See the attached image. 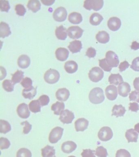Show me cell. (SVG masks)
I'll return each mask as SVG.
<instances>
[{
  "label": "cell",
  "mask_w": 139,
  "mask_h": 157,
  "mask_svg": "<svg viewBox=\"0 0 139 157\" xmlns=\"http://www.w3.org/2000/svg\"><path fill=\"white\" fill-rule=\"evenodd\" d=\"M106 61L108 65L112 67H118L119 60L118 55L112 51H108L106 54Z\"/></svg>",
  "instance_id": "obj_7"
},
{
  "label": "cell",
  "mask_w": 139,
  "mask_h": 157,
  "mask_svg": "<svg viewBox=\"0 0 139 157\" xmlns=\"http://www.w3.org/2000/svg\"><path fill=\"white\" fill-rule=\"evenodd\" d=\"M125 137L127 140L128 143L137 142L138 138V134L135 132L134 129H129L126 132Z\"/></svg>",
  "instance_id": "obj_22"
},
{
  "label": "cell",
  "mask_w": 139,
  "mask_h": 157,
  "mask_svg": "<svg viewBox=\"0 0 139 157\" xmlns=\"http://www.w3.org/2000/svg\"><path fill=\"white\" fill-rule=\"evenodd\" d=\"M0 8L2 12H9L10 6L9 1H0Z\"/></svg>",
  "instance_id": "obj_44"
},
{
  "label": "cell",
  "mask_w": 139,
  "mask_h": 157,
  "mask_svg": "<svg viewBox=\"0 0 139 157\" xmlns=\"http://www.w3.org/2000/svg\"><path fill=\"white\" fill-rule=\"evenodd\" d=\"M89 98L90 101L93 104H98L103 102L105 99L103 90L99 87L93 88L90 92Z\"/></svg>",
  "instance_id": "obj_1"
},
{
  "label": "cell",
  "mask_w": 139,
  "mask_h": 157,
  "mask_svg": "<svg viewBox=\"0 0 139 157\" xmlns=\"http://www.w3.org/2000/svg\"><path fill=\"white\" fill-rule=\"evenodd\" d=\"M21 125H24V130H23V133L25 134H27L30 132L31 128H32V125L31 124L27 121H24L21 123Z\"/></svg>",
  "instance_id": "obj_47"
},
{
  "label": "cell",
  "mask_w": 139,
  "mask_h": 157,
  "mask_svg": "<svg viewBox=\"0 0 139 157\" xmlns=\"http://www.w3.org/2000/svg\"><path fill=\"white\" fill-rule=\"evenodd\" d=\"M64 68L68 73H75L78 70V64L74 61H68L64 64Z\"/></svg>",
  "instance_id": "obj_23"
},
{
  "label": "cell",
  "mask_w": 139,
  "mask_h": 157,
  "mask_svg": "<svg viewBox=\"0 0 139 157\" xmlns=\"http://www.w3.org/2000/svg\"><path fill=\"white\" fill-rule=\"evenodd\" d=\"M134 130L139 133V123H137L134 126Z\"/></svg>",
  "instance_id": "obj_58"
},
{
  "label": "cell",
  "mask_w": 139,
  "mask_h": 157,
  "mask_svg": "<svg viewBox=\"0 0 139 157\" xmlns=\"http://www.w3.org/2000/svg\"><path fill=\"white\" fill-rule=\"evenodd\" d=\"M10 146V142L9 140L5 137L0 138V148L2 150L8 149Z\"/></svg>",
  "instance_id": "obj_42"
},
{
  "label": "cell",
  "mask_w": 139,
  "mask_h": 157,
  "mask_svg": "<svg viewBox=\"0 0 139 157\" xmlns=\"http://www.w3.org/2000/svg\"><path fill=\"white\" fill-rule=\"evenodd\" d=\"M126 110L123 105H114L112 110V116H115L117 117L124 116Z\"/></svg>",
  "instance_id": "obj_27"
},
{
  "label": "cell",
  "mask_w": 139,
  "mask_h": 157,
  "mask_svg": "<svg viewBox=\"0 0 139 157\" xmlns=\"http://www.w3.org/2000/svg\"><path fill=\"white\" fill-rule=\"evenodd\" d=\"M68 12L64 7H60L56 9L53 12V16L54 19L57 21L63 22L66 19Z\"/></svg>",
  "instance_id": "obj_8"
},
{
  "label": "cell",
  "mask_w": 139,
  "mask_h": 157,
  "mask_svg": "<svg viewBox=\"0 0 139 157\" xmlns=\"http://www.w3.org/2000/svg\"><path fill=\"white\" fill-rule=\"evenodd\" d=\"M37 93L36 88L33 86L30 89L23 90L22 95L25 99H31L34 98Z\"/></svg>",
  "instance_id": "obj_30"
},
{
  "label": "cell",
  "mask_w": 139,
  "mask_h": 157,
  "mask_svg": "<svg viewBox=\"0 0 139 157\" xmlns=\"http://www.w3.org/2000/svg\"><path fill=\"white\" fill-rule=\"evenodd\" d=\"M118 94L124 98L127 97L131 90L130 85L126 82H123L118 86Z\"/></svg>",
  "instance_id": "obj_14"
},
{
  "label": "cell",
  "mask_w": 139,
  "mask_h": 157,
  "mask_svg": "<svg viewBox=\"0 0 139 157\" xmlns=\"http://www.w3.org/2000/svg\"><path fill=\"white\" fill-rule=\"evenodd\" d=\"M130 106L129 107V110L134 112H137L139 110V105L136 102L130 103Z\"/></svg>",
  "instance_id": "obj_53"
},
{
  "label": "cell",
  "mask_w": 139,
  "mask_h": 157,
  "mask_svg": "<svg viewBox=\"0 0 139 157\" xmlns=\"http://www.w3.org/2000/svg\"><path fill=\"white\" fill-rule=\"evenodd\" d=\"M11 31L9 25L5 22H2L0 24V36L5 38L11 34Z\"/></svg>",
  "instance_id": "obj_20"
},
{
  "label": "cell",
  "mask_w": 139,
  "mask_h": 157,
  "mask_svg": "<svg viewBox=\"0 0 139 157\" xmlns=\"http://www.w3.org/2000/svg\"><path fill=\"white\" fill-rule=\"evenodd\" d=\"M99 66L106 72H111L112 70V67H110L107 63L106 61V58L102 59L99 60Z\"/></svg>",
  "instance_id": "obj_41"
},
{
  "label": "cell",
  "mask_w": 139,
  "mask_h": 157,
  "mask_svg": "<svg viewBox=\"0 0 139 157\" xmlns=\"http://www.w3.org/2000/svg\"><path fill=\"white\" fill-rule=\"evenodd\" d=\"M95 152V151L90 149H84L81 155L82 157H96Z\"/></svg>",
  "instance_id": "obj_48"
},
{
  "label": "cell",
  "mask_w": 139,
  "mask_h": 157,
  "mask_svg": "<svg viewBox=\"0 0 139 157\" xmlns=\"http://www.w3.org/2000/svg\"><path fill=\"white\" fill-rule=\"evenodd\" d=\"M17 112L19 117L22 119H27L30 115L28 105L25 103H22L18 105Z\"/></svg>",
  "instance_id": "obj_11"
},
{
  "label": "cell",
  "mask_w": 139,
  "mask_h": 157,
  "mask_svg": "<svg viewBox=\"0 0 139 157\" xmlns=\"http://www.w3.org/2000/svg\"><path fill=\"white\" fill-rule=\"evenodd\" d=\"M41 154L42 157H53L55 154V150L54 147L47 145L41 149Z\"/></svg>",
  "instance_id": "obj_32"
},
{
  "label": "cell",
  "mask_w": 139,
  "mask_h": 157,
  "mask_svg": "<svg viewBox=\"0 0 139 157\" xmlns=\"http://www.w3.org/2000/svg\"><path fill=\"white\" fill-rule=\"evenodd\" d=\"M30 111L34 113H37L41 111V105L38 100H33L29 104Z\"/></svg>",
  "instance_id": "obj_35"
},
{
  "label": "cell",
  "mask_w": 139,
  "mask_h": 157,
  "mask_svg": "<svg viewBox=\"0 0 139 157\" xmlns=\"http://www.w3.org/2000/svg\"><path fill=\"white\" fill-rule=\"evenodd\" d=\"M130 67L134 71L139 72V57L135 58L134 59Z\"/></svg>",
  "instance_id": "obj_49"
},
{
  "label": "cell",
  "mask_w": 139,
  "mask_h": 157,
  "mask_svg": "<svg viewBox=\"0 0 139 157\" xmlns=\"http://www.w3.org/2000/svg\"><path fill=\"white\" fill-rule=\"evenodd\" d=\"M89 122L87 120L81 118L78 119L75 122V127L77 132L84 131L87 128Z\"/></svg>",
  "instance_id": "obj_15"
},
{
  "label": "cell",
  "mask_w": 139,
  "mask_h": 157,
  "mask_svg": "<svg viewBox=\"0 0 139 157\" xmlns=\"http://www.w3.org/2000/svg\"><path fill=\"white\" fill-rule=\"evenodd\" d=\"M68 48L73 53H76L80 52L82 48V44L80 40H74L71 42Z\"/></svg>",
  "instance_id": "obj_21"
},
{
  "label": "cell",
  "mask_w": 139,
  "mask_h": 157,
  "mask_svg": "<svg viewBox=\"0 0 139 157\" xmlns=\"http://www.w3.org/2000/svg\"><path fill=\"white\" fill-rule=\"evenodd\" d=\"M16 157H32V154L27 148H21L18 151Z\"/></svg>",
  "instance_id": "obj_38"
},
{
  "label": "cell",
  "mask_w": 139,
  "mask_h": 157,
  "mask_svg": "<svg viewBox=\"0 0 139 157\" xmlns=\"http://www.w3.org/2000/svg\"><path fill=\"white\" fill-rule=\"evenodd\" d=\"M103 19V17L100 13H94L90 17V23L92 25L97 26L99 25Z\"/></svg>",
  "instance_id": "obj_33"
},
{
  "label": "cell",
  "mask_w": 139,
  "mask_h": 157,
  "mask_svg": "<svg viewBox=\"0 0 139 157\" xmlns=\"http://www.w3.org/2000/svg\"><path fill=\"white\" fill-rule=\"evenodd\" d=\"M74 118V113L66 109L61 113L59 120L63 124H69L72 122Z\"/></svg>",
  "instance_id": "obj_10"
},
{
  "label": "cell",
  "mask_w": 139,
  "mask_h": 157,
  "mask_svg": "<svg viewBox=\"0 0 139 157\" xmlns=\"http://www.w3.org/2000/svg\"><path fill=\"white\" fill-rule=\"evenodd\" d=\"M106 97L108 100L113 101L115 100L118 96V91L117 87L114 85L108 86L105 89Z\"/></svg>",
  "instance_id": "obj_13"
},
{
  "label": "cell",
  "mask_w": 139,
  "mask_h": 157,
  "mask_svg": "<svg viewBox=\"0 0 139 157\" xmlns=\"http://www.w3.org/2000/svg\"><path fill=\"white\" fill-rule=\"evenodd\" d=\"M134 86L135 89L139 92V77H136L134 80Z\"/></svg>",
  "instance_id": "obj_54"
},
{
  "label": "cell",
  "mask_w": 139,
  "mask_h": 157,
  "mask_svg": "<svg viewBox=\"0 0 139 157\" xmlns=\"http://www.w3.org/2000/svg\"><path fill=\"white\" fill-rule=\"evenodd\" d=\"M68 20L72 24H79L82 21V16L78 12H72L68 17Z\"/></svg>",
  "instance_id": "obj_26"
},
{
  "label": "cell",
  "mask_w": 139,
  "mask_h": 157,
  "mask_svg": "<svg viewBox=\"0 0 139 157\" xmlns=\"http://www.w3.org/2000/svg\"><path fill=\"white\" fill-rule=\"evenodd\" d=\"M121 25V21L117 17H111L107 22L108 28L113 31L118 30L120 28Z\"/></svg>",
  "instance_id": "obj_12"
},
{
  "label": "cell",
  "mask_w": 139,
  "mask_h": 157,
  "mask_svg": "<svg viewBox=\"0 0 139 157\" xmlns=\"http://www.w3.org/2000/svg\"><path fill=\"white\" fill-rule=\"evenodd\" d=\"M6 75V71L4 67L1 66V80H2L5 78Z\"/></svg>",
  "instance_id": "obj_56"
},
{
  "label": "cell",
  "mask_w": 139,
  "mask_h": 157,
  "mask_svg": "<svg viewBox=\"0 0 139 157\" xmlns=\"http://www.w3.org/2000/svg\"><path fill=\"white\" fill-rule=\"evenodd\" d=\"M83 29L78 26H72L68 29V36L72 39H78L82 35Z\"/></svg>",
  "instance_id": "obj_9"
},
{
  "label": "cell",
  "mask_w": 139,
  "mask_h": 157,
  "mask_svg": "<svg viewBox=\"0 0 139 157\" xmlns=\"http://www.w3.org/2000/svg\"><path fill=\"white\" fill-rule=\"evenodd\" d=\"M95 154L98 157H107L108 155L107 150L102 146L96 148Z\"/></svg>",
  "instance_id": "obj_39"
},
{
  "label": "cell",
  "mask_w": 139,
  "mask_h": 157,
  "mask_svg": "<svg viewBox=\"0 0 139 157\" xmlns=\"http://www.w3.org/2000/svg\"><path fill=\"white\" fill-rule=\"evenodd\" d=\"M16 14L20 16H24L26 12V10L24 5L18 4L15 6V8Z\"/></svg>",
  "instance_id": "obj_43"
},
{
  "label": "cell",
  "mask_w": 139,
  "mask_h": 157,
  "mask_svg": "<svg viewBox=\"0 0 139 157\" xmlns=\"http://www.w3.org/2000/svg\"><path fill=\"white\" fill-rule=\"evenodd\" d=\"M27 7L32 12L36 13L41 9V4L38 0H31L28 2Z\"/></svg>",
  "instance_id": "obj_29"
},
{
  "label": "cell",
  "mask_w": 139,
  "mask_h": 157,
  "mask_svg": "<svg viewBox=\"0 0 139 157\" xmlns=\"http://www.w3.org/2000/svg\"><path fill=\"white\" fill-rule=\"evenodd\" d=\"M103 5V0H86L84 1L83 6L88 10H93L97 11L102 8Z\"/></svg>",
  "instance_id": "obj_3"
},
{
  "label": "cell",
  "mask_w": 139,
  "mask_h": 157,
  "mask_svg": "<svg viewBox=\"0 0 139 157\" xmlns=\"http://www.w3.org/2000/svg\"><path fill=\"white\" fill-rule=\"evenodd\" d=\"M17 62L19 67L21 68L25 69L30 66L31 61L30 57L27 55H23L19 56Z\"/></svg>",
  "instance_id": "obj_19"
},
{
  "label": "cell",
  "mask_w": 139,
  "mask_h": 157,
  "mask_svg": "<svg viewBox=\"0 0 139 157\" xmlns=\"http://www.w3.org/2000/svg\"><path fill=\"white\" fill-rule=\"evenodd\" d=\"M20 84L25 89H30L33 87L32 80L29 77H25L24 78Z\"/></svg>",
  "instance_id": "obj_40"
},
{
  "label": "cell",
  "mask_w": 139,
  "mask_h": 157,
  "mask_svg": "<svg viewBox=\"0 0 139 157\" xmlns=\"http://www.w3.org/2000/svg\"><path fill=\"white\" fill-rule=\"evenodd\" d=\"M60 75L57 70L49 69L45 73V81L49 84H54L59 81Z\"/></svg>",
  "instance_id": "obj_2"
},
{
  "label": "cell",
  "mask_w": 139,
  "mask_h": 157,
  "mask_svg": "<svg viewBox=\"0 0 139 157\" xmlns=\"http://www.w3.org/2000/svg\"><path fill=\"white\" fill-rule=\"evenodd\" d=\"M113 132L112 129L108 126H104L100 130L98 133L99 139L101 141L107 142L112 139Z\"/></svg>",
  "instance_id": "obj_6"
},
{
  "label": "cell",
  "mask_w": 139,
  "mask_h": 157,
  "mask_svg": "<svg viewBox=\"0 0 139 157\" xmlns=\"http://www.w3.org/2000/svg\"><path fill=\"white\" fill-rule=\"evenodd\" d=\"M55 0H41V2L46 6H50L53 5L55 2Z\"/></svg>",
  "instance_id": "obj_55"
},
{
  "label": "cell",
  "mask_w": 139,
  "mask_h": 157,
  "mask_svg": "<svg viewBox=\"0 0 139 157\" xmlns=\"http://www.w3.org/2000/svg\"><path fill=\"white\" fill-rule=\"evenodd\" d=\"M104 72L98 67H93L89 73L90 79L93 82H98L103 78Z\"/></svg>",
  "instance_id": "obj_4"
},
{
  "label": "cell",
  "mask_w": 139,
  "mask_h": 157,
  "mask_svg": "<svg viewBox=\"0 0 139 157\" xmlns=\"http://www.w3.org/2000/svg\"><path fill=\"white\" fill-rule=\"evenodd\" d=\"M68 49L64 48H59L56 50L55 55L57 59L61 61H64L68 59L69 55Z\"/></svg>",
  "instance_id": "obj_16"
},
{
  "label": "cell",
  "mask_w": 139,
  "mask_h": 157,
  "mask_svg": "<svg viewBox=\"0 0 139 157\" xmlns=\"http://www.w3.org/2000/svg\"><path fill=\"white\" fill-rule=\"evenodd\" d=\"M70 96L69 91L66 88L59 89L56 93L57 99L60 101H67Z\"/></svg>",
  "instance_id": "obj_17"
},
{
  "label": "cell",
  "mask_w": 139,
  "mask_h": 157,
  "mask_svg": "<svg viewBox=\"0 0 139 157\" xmlns=\"http://www.w3.org/2000/svg\"><path fill=\"white\" fill-rule=\"evenodd\" d=\"M130 65L127 61H124L123 62L121 63L119 65V71L120 72H123L125 71L128 68Z\"/></svg>",
  "instance_id": "obj_52"
},
{
  "label": "cell",
  "mask_w": 139,
  "mask_h": 157,
  "mask_svg": "<svg viewBox=\"0 0 139 157\" xmlns=\"http://www.w3.org/2000/svg\"><path fill=\"white\" fill-rule=\"evenodd\" d=\"M96 38L97 41L101 44H106L110 40L109 34L105 31L99 32L96 34Z\"/></svg>",
  "instance_id": "obj_25"
},
{
  "label": "cell",
  "mask_w": 139,
  "mask_h": 157,
  "mask_svg": "<svg viewBox=\"0 0 139 157\" xmlns=\"http://www.w3.org/2000/svg\"><path fill=\"white\" fill-rule=\"evenodd\" d=\"M24 72L18 70L12 75V81L14 84L20 83L22 79H24Z\"/></svg>",
  "instance_id": "obj_36"
},
{
  "label": "cell",
  "mask_w": 139,
  "mask_h": 157,
  "mask_svg": "<svg viewBox=\"0 0 139 157\" xmlns=\"http://www.w3.org/2000/svg\"><path fill=\"white\" fill-rule=\"evenodd\" d=\"M108 82L110 84L115 85H118L123 83V77L119 74H112L108 77Z\"/></svg>",
  "instance_id": "obj_31"
},
{
  "label": "cell",
  "mask_w": 139,
  "mask_h": 157,
  "mask_svg": "<svg viewBox=\"0 0 139 157\" xmlns=\"http://www.w3.org/2000/svg\"><path fill=\"white\" fill-rule=\"evenodd\" d=\"M3 89L8 92H12L14 90V84L13 81L9 79H6L2 83Z\"/></svg>",
  "instance_id": "obj_37"
},
{
  "label": "cell",
  "mask_w": 139,
  "mask_h": 157,
  "mask_svg": "<svg viewBox=\"0 0 139 157\" xmlns=\"http://www.w3.org/2000/svg\"><path fill=\"white\" fill-rule=\"evenodd\" d=\"M129 99L130 101H135L139 103V92L133 91L129 94Z\"/></svg>",
  "instance_id": "obj_50"
},
{
  "label": "cell",
  "mask_w": 139,
  "mask_h": 157,
  "mask_svg": "<svg viewBox=\"0 0 139 157\" xmlns=\"http://www.w3.org/2000/svg\"><path fill=\"white\" fill-rule=\"evenodd\" d=\"M96 50L92 47L89 48L87 49V51L86 52V56L90 58L94 57L96 56Z\"/></svg>",
  "instance_id": "obj_51"
},
{
  "label": "cell",
  "mask_w": 139,
  "mask_h": 157,
  "mask_svg": "<svg viewBox=\"0 0 139 157\" xmlns=\"http://www.w3.org/2000/svg\"><path fill=\"white\" fill-rule=\"evenodd\" d=\"M130 48L132 50H138L139 49V43L136 41L133 42Z\"/></svg>",
  "instance_id": "obj_57"
},
{
  "label": "cell",
  "mask_w": 139,
  "mask_h": 157,
  "mask_svg": "<svg viewBox=\"0 0 139 157\" xmlns=\"http://www.w3.org/2000/svg\"><path fill=\"white\" fill-rule=\"evenodd\" d=\"M65 108V105L62 102L57 101L52 104L51 106V110L54 112L55 115H60L61 113L64 110Z\"/></svg>",
  "instance_id": "obj_28"
},
{
  "label": "cell",
  "mask_w": 139,
  "mask_h": 157,
  "mask_svg": "<svg viewBox=\"0 0 139 157\" xmlns=\"http://www.w3.org/2000/svg\"><path fill=\"white\" fill-rule=\"evenodd\" d=\"M77 147L76 144L72 141L64 142L61 146V150L64 153H70L75 151Z\"/></svg>",
  "instance_id": "obj_18"
},
{
  "label": "cell",
  "mask_w": 139,
  "mask_h": 157,
  "mask_svg": "<svg viewBox=\"0 0 139 157\" xmlns=\"http://www.w3.org/2000/svg\"><path fill=\"white\" fill-rule=\"evenodd\" d=\"M12 129L11 126L8 121L5 120H0V132L1 133L6 134Z\"/></svg>",
  "instance_id": "obj_34"
},
{
  "label": "cell",
  "mask_w": 139,
  "mask_h": 157,
  "mask_svg": "<svg viewBox=\"0 0 139 157\" xmlns=\"http://www.w3.org/2000/svg\"><path fill=\"white\" fill-rule=\"evenodd\" d=\"M68 30L63 25L57 27L55 30V34L57 38L60 40H65L67 37Z\"/></svg>",
  "instance_id": "obj_24"
},
{
  "label": "cell",
  "mask_w": 139,
  "mask_h": 157,
  "mask_svg": "<svg viewBox=\"0 0 139 157\" xmlns=\"http://www.w3.org/2000/svg\"><path fill=\"white\" fill-rule=\"evenodd\" d=\"M115 157H131V155L126 150L120 149L117 151Z\"/></svg>",
  "instance_id": "obj_46"
},
{
  "label": "cell",
  "mask_w": 139,
  "mask_h": 157,
  "mask_svg": "<svg viewBox=\"0 0 139 157\" xmlns=\"http://www.w3.org/2000/svg\"><path fill=\"white\" fill-rule=\"evenodd\" d=\"M56 157V156H54V157Z\"/></svg>",
  "instance_id": "obj_60"
},
{
  "label": "cell",
  "mask_w": 139,
  "mask_h": 157,
  "mask_svg": "<svg viewBox=\"0 0 139 157\" xmlns=\"http://www.w3.org/2000/svg\"><path fill=\"white\" fill-rule=\"evenodd\" d=\"M39 102L41 106H44L46 105H48L49 103V102L50 99L49 98L47 95H41L40 97V98L38 99Z\"/></svg>",
  "instance_id": "obj_45"
},
{
  "label": "cell",
  "mask_w": 139,
  "mask_h": 157,
  "mask_svg": "<svg viewBox=\"0 0 139 157\" xmlns=\"http://www.w3.org/2000/svg\"><path fill=\"white\" fill-rule=\"evenodd\" d=\"M64 129L59 126L55 127L51 131L49 134V140L52 144H56L61 138Z\"/></svg>",
  "instance_id": "obj_5"
},
{
  "label": "cell",
  "mask_w": 139,
  "mask_h": 157,
  "mask_svg": "<svg viewBox=\"0 0 139 157\" xmlns=\"http://www.w3.org/2000/svg\"><path fill=\"white\" fill-rule=\"evenodd\" d=\"M68 157H76L74 156H69Z\"/></svg>",
  "instance_id": "obj_59"
}]
</instances>
